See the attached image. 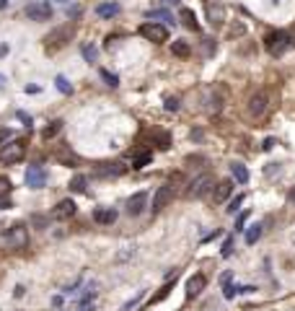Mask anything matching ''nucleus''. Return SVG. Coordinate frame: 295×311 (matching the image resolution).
Wrapping results in <instances>:
<instances>
[{
    "label": "nucleus",
    "instance_id": "obj_2",
    "mask_svg": "<svg viewBox=\"0 0 295 311\" xmlns=\"http://www.w3.org/2000/svg\"><path fill=\"white\" fill-rule=\"evenodd\" d=\"M73 39H75V24L68 21V24L57 26V29H52L47 36H44V50L52 54L54 50H62V47H65L68 42H73Z\"/></svg>",
    "mask_w": 295,
    "mask_h": 311
},
{
    "label": "nucleus",
    "instance_id": "obj_12",
    "mask_svg": "<svg viewBox=\"0 0 295 311\" xmlns=\"http://www.w3.org/2000/svg\"><path fill=\"white\" fill-rule=\"evenodd\" d=\"M75 203H73L70 197H65V200H60L57 205H54V210H52V218L54 221H70L73 215H75Z\"/></svg>",
    "mask_w": 295,
    "mask_h": 311
},
{
    "label": "nucleus",
    "instance_id": "obj_4",
    "mask_svg": "<svg viewBox=\"0 0 295 311\" xmlns=\"http://www.w3.org/2000/svg\"><path fill=\"white\" fill-rule=\"evenodd\" d=\"M29 244V231L24 223H11L3 233V246L5 249H24Z\"/></svg>",
    "mask_w": 295,
    "mask_h": 311
},
{
    "label": "nucleus",
    "instance_id": "obj_9",
    "mask_svg": "<svg viewBox=\"0 0 295 311\" xmlns=\"http://www.w3.org/2000/svg\"><path fill=\"white\" fill-rule=\"evenodd\" d=\"M47 181H49L47 169L39 166V163L29 166V171H26V187H31V189H42V187H47Z\"/></svg>",
    "mask_w": 295,
    "mask_h": 311
},
{
    "label": "nucleus",
    "instance_id": "obj_56",
    "mask_svg": "<svg viewBox=\"0 0 295 311\" xmlns=\"http://www.w3.org/2000/svg\"><path fill=\"white\" fill-rule=\"evenodd\" d=\"M140 311H145V309H140Z\"/></svg>",
    "mask_w": 295,
    "mask_h": 311
},
{
    "label": "nucleus",
    "instance_id": "obj_18",
    "mask_svg": "<svg viewBox=\"0 0 295 311\" xmlns=\"http://www.w3.org/2000/svg\"><path fill=\"white\" fill-rule=\"evenodd\" d=\"M57 161L62 163V166H70V169L80 166V158H78L75 153H73V148H70V145H62V148L57 151Z\"/></svg>",
    "mask_w": 295,
    "mask_h": 311
},
{
    "label": "nucleus",
    "instance_id": "obj_21",
    "mask_svg": "<svg viewBox=\"0 0 295 311\" xmlns=\"http://www.w3.org/2000/svg\"><path fill=\"white\" fill-rule=\"evenodd\" d=\"M98 296V285L96 283H91V285L83 290V296H80V301H78V311H86V309H91V304H94V298Z\"/></svg>",
    "mask_w": 295,
    "mask_h": 311
},
{
    "label": "nucleus",
    "instance_id": "obj_37",
    "mask_svg": "<svg viewBox=\"0 0 295 311\" xmlns=\"http://www.w3.org/2000/svg\"><path fill=\"white\" fill-rule=\"evenodd\" d=\"M163 106H166V112H179V99L176 96H169L163 102Z\"/></svg>",
    "mask_w": 295,
    "mask_h": 311
},
{
    "label": "nucleus",
    "instance_id": "obj_20",
    "mask_svg": "<svg viewBox=\"0 0 295 311\" xmlns=\"http://www.w3.org/2000/svg\"><path fill=\"white\" fill-rule=\"evenodd\" d=\"M220 106H223V91L220 88H210L207 91V104H205V109L210 114H215V112H220Z\"/></svg>",
    "mask_w": 295,
    "mask_h": 311
},
{
    "label": "nucleus",
    "instance_id": "obj_38",
    "mask_svg": "<svg viewBox=\"0 0 295 311\" xmlns=\"http://www.w3.org/2000/svg\"><path fill=\"white\" fill-rule=\"evenodd\" d=\"M11 140H16V132L13 130H0V148H3L5 143H11Z\"/></svg>",
    "mask_w": 295,
    "mask_h": 311
},
{
    "label": "nucleus",
    "instance_id": "obj_7",
    "mask_svg": "<svg viewBox=\"0 0 295 311\" xmlns=\"http://www.w3.org/2000/svg\"><path fill=\"white\" fill-rule=\"evenodd\" d=\"M213 189H215V179L210 177V174H199L197 179L189 181V187H187L184 195H187L189 200H197V197H205L207 192H213Z\"/></svg>",
    "mask_w": 295,
    "mask_h": 311
},
{
    "label": "nucleus",
    "instance_id": "obj_48",
    "mask_svg": "<svg viewBox=\"0 0 295 311\" xmlns=\"http://www.w3.org/2000/svg\"><path fill=\"white\" fill-rule=\"evenodd\" d=\"M34 223H36V226H47V218H42V215H34Z\"/></svg>",
    "mask_w": 295,
    "mask_h": 311
},
{
    "label": "nucleus",
    "instance_id": "obj_51",
    "mask_svg": "<svg viewBox=\"0 0 295 311\" xmlns=\"http://www.w3.org/2000/svg\"><path fill=\"white\" fill-rule=\"evenodd\" d=\"M163 5H179V0H161Z\"/></svg>",
    "mask_w": 295,
    "mask_h": 311
},
{
    "label": "nucleus",
    "instance_id": "obj_35",
    "mask_svg": "<svg viewBox=\"0 0 295 311\" xmlns=\"http://www.w3.org/2000/svg\"><path fill=\"white\" fill-rule=\"evenodd\" d=\"M241 205H244V195H238V197H233V200H230L225 210H228L230 215H233V213H238V210H241Z\"/></svg>",
    "mask_w": 295,
    "mask_h": 311
},
{
    "label": "nucleus",
    "instance_id": "obj_8",
    "mask_svg": "<svg viewBox=\"0 0 295 311\" xmlns=\"http://www.w3.org/2000/svg\"><path fill=\"white\" fill-rule=\"evenodd\" d=\"M267 104H270V99H267L264 91H256V94H251V99H248V104H246L248 117H251V120H259V117H264Z\"/></svg>",
    "mask_w": 295,
    "mask_h": 311
},
{
    "label": "nucleus",
    "instance_id": "obj_45",
    "mask_svg": "<svg viewBox=\"0 0 295 311\" xmlns=\"http://www.w3.org/2000/svg\"><path fill=\"white\" fill-rule=\"evenodd\" d=\"M62 304H65V298H62V296H54V298H52V306H54V309H62Z\"/></svg>",
    "mask_w": 295,
    "mask_h": 311
},
{
    "label": "nucleus",
    "instance_id": "obj_23",
    "mask_svg": "<svg viewBox=\"0 0 295 311\" xmlns=\"http://www.w3.org/2000/svg\"><path fill=\"white\" fill-rule=\"evenodd\" d=\"M179 18L184 21V26H187L189 31H199V21H197V16H195V11H192V8H181V11H179Z\"/></svg>",
    "mask_w": 295,
    "mask_h": 311
},
{
    "label": "nucleus",
    "instance_id": "obj_13",
    "mask_svg": "<svg viewBox=\"0 0 295 311\" xmlns=\"http://www.w3.org/2000/svg\"><path fill=\"white\" fill-rule=\"evenodd\" d=\"M127 215H140L143 210L148 207V192L145 189H140V192H135V195L127 200Z\"/></svg>",
    "mask_w": 295,
    "mask_h": 311
},
{
    "label": "nucleus",
    "instance_id": "obj_15",
    "mask_svg": "<svg viewBox=\"0 0 295 311\" xmlns=\"http://www.w3.org/2000/svg\"><path fill=\"white\" fill-rule=\"evenodd\" d=\"M205 285H207V278L202 275V272L192 275V278L187 280V298H197L202 290H205Z\"/></svg>",
    "mask_w": 295,
    "mask_h": 311
},
{
    "label": "nucleus",
    "instance_id": "obj_24",
    "mask_svg": "<svg viewBox=\"0 0 295 311\" xmlns=\"http://www.w3.org/2000/svg\"><path fill=\"white\" fill-rule=\"evenodd\" d=\"M80 54H83V60H86V62H91V65H96V62H98V50H96L94 42H83L80 44Z\"/></svg>",
    "mask_w": 295,
    "mask_h": 311
},
{
    "label": "nucleus",
    "instance_id": "obj_6",
    "mask_svg": "<svg viewBox=\"0 0 295 311\" xmlns=\"http://www.w3.org/2000/svg\"><path fill=\"white\" fill-rule=\"evenodd\" d=\"M26 156V140H11L5 143L3 148H0V163H5V166H11V163H18Z\"/></svg>",
    "mask_w": 295,
    "mask_h": 311
},
{
    "label": "nucleus",
    "instance_id": "obj_57",
    "mask_svg": "<svg viewBox=\"0 0 295 311\" xmlns=\"http://www.w3.org/2000/svg\"><path fill=\"white\" fill-rule=\"evenodd\" d=\"M207 3H210V0H207Z\"/></svg>",
    "mask_w": 295,
    "mask_h": 311
},
{
    "label": "nucleus",
    "instance_id": "obj_11",
    "mask_svg": "<svg viewBox=\"0 0 295 311\" xmlns=\"http://www.w3.org/2000/svg\"><path fill=\"white\" fill-rule=\"evenodd\" d=\"M230 195H233V179H223V181H218V184H215L213 195H210V203H213V205H223Z\"/></svg>",
    "mask_w": 295,
    "mask_h": 311
},
{
    "label": "nucleus",
    "instance_id": "obj_14",
    "mask_svg": "<svg viewBox=\"0 0 295 311\" xmlns=\"http://www.w3.org/2000/svg\"><path fill=\"white\" fill-rule=\"evenodd\" d=\"M205 13H207V21L213 26H220L225 21V5L218 3V0H210V3L205 5Z\"/></svg>",
    "mask_w": 295,
    "mask_h": 311
},
{
    "label": "nucleus",
    "instance_id": "obj_53",
    "mask_svg": "<svg viewBox=\"0 0 295 311\" xmlns=\"http://www.w3.org/2000/svg\"><path fill=\"white\" fill-rule=\"evenodd\" d=\"M3 8H8V0H0V11H3Z\"/></svg>",
    "mask_w": 295,
    "mask_h": 311
},
{
    "label": "nucleus",
    "instance_id": "obj_5",
    "mask_svg": "<svg viewBox=\"0 0 295 311\" xmlns=\"http://www.w3.org/2000/svg\"><path fill=\"white\" fill-rule=\"evenodd\" d=\"M137 34L145 36V39H148V42H153V44L169 42V26H163V24H158V21H145V24H140Z\"/></svg>",
    "mask_w": 295,
    "mask_h": 311
},
{
    "label": "nucleus",
    "instance_id": "obj_44",
    "mask_svg": "<svg viewBox=\"0 0 295 311\" xmlns=\"http://www.w3.org/2000/svg\"><path fill=\"white\" fill-rule=\"evenodd\" d=\"M230 280H233V272H223V275H220V285H225V283H230Z\"/></svg>",
    "mask_w": 295,
    "mask_h": 311
},
{
    "label": "nucleus",
    "instance_id": "obj_54",
    "mask_svg": "<svg viewBox=\"0 0 295 311\" xmlns=\"http://www.w3.org/2000/svg\"><path fill=\"white\" fill-rule=\"evenodd\" d=\"M290 200H293V203H295V189H293V192H290Z\"/></svg>",
    "mask_w": 295,
    "mask_h": 311
},
{
    "label": "nucleus",
    "instance_id": "obj_10",
    "mask_svg": "<svg viewBox=\"0 0 295 311\" xmlns=\"http://www.w3.org/2000/svg\"><path fill=\"white\" fill-rule=\"evenodd\" d=\"M26 18H31V21H49L52 18V5L44 3V0H36V3H29L24 8Z\"/></svg>",
    "mask_w": 295,
    "mask_h": 311
},
{
    "label": "nucleus",
    "instance_id": "obj_28",
    "mask_svg": "<svg viewBox=\"0 0 295 311\" xmlns=\"http://www.w3.org/2000/svg\"><path fill=\"white\" fill-rule=\"evenodd\" d=\"M62 125H65V122H62V120H52L47 127H44V130H42V138L44 140H52V138H57V135L62 132Z\"/></svg>",
    "mask_w": 295,
    "mask_h": 311
},
{
    "label": "nucleus",
    "instance_id": "obj_52",
    "mask_svg": "<svg viewBox=\"0 0 295 311\" xmlns=\"http://www.w3.org/2000/svg\"><path fill=\"white\" fill-rule=\"evenodd\" d=\"M0 88H5V76L0 73Z\"/></svg>",
    "mask_w": 295,
    "mask_h": 311
},
{
    "label": "nucleus",
    "instance_id": "obj_40",
    "mask_svg": "<svg viewBox=\"0 0 295 311\" xmlns=\"http://www.w3.org/2000/svg\"><path fill=\"white\" fill-rule=\"evenodd\" d=\"M80 283H83V272H80V275L70 283V285H65V288H62V290H65V293H75V290L80 288Z\"/></svg>",
    "mask_w": 295,
    "mask_h": 311
},
{
    "label": "nucleus",
    "instance_id": "obj_49",
    "mask_svg": "<svg viewBox=\"0 0 295 311\" xmlns=\"http://www.w3.org/2000/svg\"><path fill=\"white\" fill-rule=\"evenodd\" d=\"M39 91H42L39 86H26V94H39Z\"/></svg>",
    "mask_w": 295,
    "mask_h": 311
},
{
    "label": "nucleus",
    "instance_id": "obj_50",
    "mask_svg": "<svg viewBox=\"0 0 295 311\" xmlns=\"http://www.w3.org/2000/svg\"><path fill=\"white\" fill-rule=\"evenodd\" d=\"M11 207V203H8V200H0V210H8Z\"/></svg>",
    "mask_w": 295,
    "mask_h": 311
},
{
    "label": "nucleus",
    "instance_id": "obj_39",
    "mask_svg": "<svg viewBox=\"0 0 295 311\" xmlns=\"http://www.w3.org/2000/svg\"><path fill=\"white\" fill-rule=\"evenodd\" d=\"M220 254H223V257H230V254H233V236H228V239L223 241V249H220Z\"/></svg>",
    "mask_w": 295,
    "mask_h": 311
},
{
    "label": "nucleus",
    "instance_id": "obj_16",
    "mask_svg": "<svg viewBox=\"0 0 295 311\" xmlns=\"http://www.w3.org/2000/svg\"><path fill=\"white\" fill-rule=\"evenodd\" d=\"M122 13V3H117V0H106V3L96 5V16L98 18H114Z\"/></svg>",
    "mask_w": 295,
    "mask_h": 311
},
{
    "label": "nucleus",
    "instance_id": "obj_22",
    "mask_svg": "<svg viewBox=\"0 0 295 311\" xmlns=\"http://www.w3.org/2000/svg\"><path fill=\"white\" fill-rule=\"evenodd\" d=\"M150 140H153V145L158 151H169L171 148V135L166 132V130H153L150 132Z\"/></svg>",
    "mask_w": 295,
    "mask_h": 311
},
{
    "label": "nucleus",
    "instance_id": "obj_43",
    "mask_svg": "<svg viewBox=\"0 0 295 311\" xmlns=\"http://www.w3.org/2000/svg\"><path fill=\"white\" fill-rule=\"evenodd\" d=\"M18 114V120L24 122V127H31L34 125V120H31V114H26V112H16Z\"/></svg>",
    "mask_w": 295,
    "mask_h": 311
},
{
    "label": "nucleus",
    "instance_id": "obj_36",
    "mask_svg": "<svg viewBox=\"0 0 295 311\" xmlns=\"http://www.w3.org/2000/svg\"><path fill=\"white\" fill-rule=\"evenodd\" d=\"M8 192H11V179H8V177H0V200H5Z\"/></svg>",
    "mask_w": 295,
    "mask_h": 311
},
{
    "label": "nucleus",
    "instance_id": "obj_26",
    "mask_svg": "<svg viewBox=\"0 0 295 311\" xmlns=\"http://www.w3.org/2000/svg\"><path fill=\"white\" fill-rule=\"evenodd\" d=\"M145 16H148V18H158V21H163L166 26H176V18L171 16V11H166V8H158V11H148Z\"/></svg>",
    "mask_w": 295,
    "mask_h": 311
},
{
    "label": "nucleus",
    "instance_id": "obj_27",
    "mask_svg": "<svg viewBox=\"0 0 295 311\" xmlns=\"http://www.w3.org/2000/svg\"><path fill=\"white\" fill-rule=\"evenodd\" d=\"M230 174H233V179L238 181V184H248V169L244 166V163H230Z\"/></svg>",
    "mask_w": 295,
    "mask_h": 311
},
{
    "label": "nucleus",
    "instance_id": "obj_17",
    "mask_svg": "<svg viewBox=\"0 0 295 311\" xmlns=\"http://www.w3.org/2000/svg\"><path fill=\"white\" fill-rule=\"evenodd\" d=\"M117 210L114 207H96L94 210V221L98 223V226H112L114 221H117Z\"/></svg>",
    "mask_w": 295,
    "mask_h": 311
},
{
    "label": "nucleus",
    "instance_id": "obj_33",
    "mask_svg": "<svg viewBox=\"0 0 295 311\" xmlns=\"http://www.w3.org/2000/svg\"><path fill=\"white\" fill-rule=\"evenodd\" d=\"M98 76H101V80H106V86H112V88H117V86H119V78L114 76V73H109V70L101 68V70H98Z\"/></svg>",
    "mask_w": 295,
    "mask_h": 311
},
{
    "label": "nucleus",
    "instance_id": "obj_46",
    "mask_svg": "<svg viewBox=\"0 0 295 311\" xmlns=\"http://www.w3.org/2000/svg\"><path fill=\"white\" fill-rule=\"evenodd\" d=\"M262 148H264V151H272V148H274V138H267Z\"/></svg>",
    "mask_w": 295,
    "mask_h": 311
},
{
    "label": "nucleus",
    "instance_id": "obj_19",
    "mask_svg": "<svg viewBox=\"0 0 295 311\" xmlns=\"http://www.w3.org/2000/svg\"><path fill=\"white\" fill-rule=\"evenodd\" d=\"M119 174H124L122 163H104V166H98L94 171V177H98V179H112V177H119Z\"/></svg>",
    "mask_w": 295,
    "mask_h": 311
},
{
    "label": "nucleus",
    "instance_id": "obj_47",
    "mask_svg": "<svg viewBox=\"0 0 295 311\" xmlns=\"http://www.w3.org/2000/svg\"><path fill=\"white\" fill-rule=\"evenodd\" d=\"M24 293H26V288H24V285H16V290H13V298H21Z\"/></svg>",
    "mask_w": 295,
    "mask_h": 311
},
{
    "label": "nucleus",
    "instance_id": "obj_31",
    "mask_svg": "<svg viewBox=\"0 0 295 311\" xmlns=\"http://www.w3.org/2000/svg\"><path fill=\"white\" fill-rule=\"evenodd\" d=\"M86 177H83V174H75V177H73L70 179V192H80V195H83V192H86L88 187H86Z\"/></svg>",
    "mask_w": 295,
    "mask_h": 311
},
{
    "label": "nucleus",
    "instance_id": "obj_25",
    "mask_svg": "<svg viewBox=\"0 0 295 311\" xmlns=\"http://www.w3.org/2000/svg\"><path fill=\"white\" fill-rule=\"evenodd\" d=\"M153 161V151H137L135 156H132V169H145L148 163Z\"/></svg>",
    "mask_w": 295,
    "mask_h": 311
},
{
    "label": "nucleus",
    "instance_id": "obj_42",
    "mask_svg": "<svg viewBox=\"0 0 295 311\" xmlns=\"http://www.w3.org/2000/svg\"><path fill=\"white\" fill-rule=\"evenodd\" d=\"M246 221H248V210H244V213H241V215L236 218V231H244Z\"/></svg>",
    "mask_w": 295,
    "mask_h": 311
},
{
    "label": "nucleus",
    "instance_id": "obj_32",
    "mask_svg": "<svg viewBox=\"0 0 295 311\" xmlns=\"http://www.w3.org/2000/svg\"><path fill=\"white\" fill-rule=\"evenodd\" d=\"M54 86H57V91H60V94H65V96L73 94V86H70V80H68L65 76H57V78H54Z\"/></svg>",
    "mask_w": 295,
    "mask_h": 311
},
{
    "label": "nucleus",
    "instance_id": "obj_41",
    "mask_svg": "<svg viewBox=\"0 0 295 311\" xmlns=\"http://www.w3.org/2000/svg\"><path fill=\"white\" fill-rule=\"evenodd\" d=\"M140 301H143V290H140V293H137L135 298H130V301H127V304L122 306V311H130V309H135L137 304H140Z\"/></svg>",
    "mask_w": 295,
    "mask_h": 311
},
{
    "label": "nucleus",
    "instance_id": "obj_34",
    "mask_svg": "<svg viewBox=\"0 0 295 311\" xmlns=\"http://www.w3.org/2000/svg\"><path fill=\"white\" fill-rule=\"evenodd\" d=\"M171 288H173V280H169V283H166V285H163V288L158 290V293H155V296L150 298V304H158V301H163L166 296L171 293Z\"/></svg>",
    "mask_w": 295,
    "mask_h": 311
},
{
    "label": "nucleus",
    "instance_id": "obj_30",
    "mask_svg": "<svg viewBox=\"0 0 295 311\" xmlns=\"http://www.w3.org/2000/svg\"><path fill=\"white\" fill-rule=\"evenodd\" d=\"M171 52L176 54V57H189V54H192V47H189V42L179 39V42H171Z\"/></svg>",
    "mask_w": 295,
    "mask_h": 311
},
{
    "label": "nucleus",
    "instance_id": "obj_55",
    "mask_svg": "<svg viewBox=\"0 0 295 311\" xmlns=\"http://www.w3.org/2000/svg\"><path fill=\"white\" fill-rule=\"evenodd\" d=\"M57 3H68V0H57Z\"/></svg>",
    "mask_w": 295,
    "mask_h": 311
},
{
    "label": "nucleus",
    "instance_id": "obj_29",
    "mask_svg": "<svg viewBox=\"0 0 295 311\" xmlns=\"http://www.w3.org/2000/svg\"><path fill=\"white\" fill-rule=\"evenodd\" d=\"M262 231H264V226H262V223L248 226V231H246V244H248V246H254L256 241L262 239Z\"/></svg>",
    "mask_w": 295,
    "mask_h": 311
},
{
    "label": "nucleus",
    "instance_id": "obj_3",
    "mask_svg": "<svg viewBox=\"0 0 295 311\" xmlns=\"http://www.w3.org/2000/svg\"><path fill=\"white\" fill-rule=\"evenodd\" d=\"M179 181H181V174H173V177L166 181V184L158 187V192L153 195V213H161V210L171 203L173 197H176L179 192Z\"/></svg>",
    "mask_w": 295,
    "mask_h": 311
},
{
    "label": "nucleus",
    "instance_id": "obj_1",
    "mask_svg": "<svg viewBox=\"0 0 295 311\" xmlns=\"http://www.w3.org/2000/svg\"><path fill=\"white\" fill-rule=\"evenodd\" d=\"M264 47L272 57H282L285 52L295 50V36L290 31H285V29H274V31H270L264 36Z\"/></svg>",
    "mask_w": 295,
    "mask_h": 311
}]
</instances>
